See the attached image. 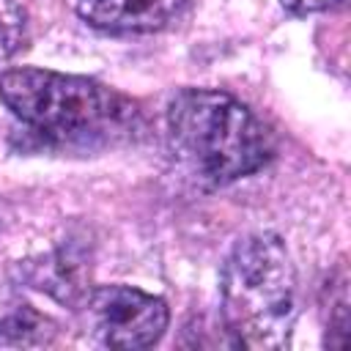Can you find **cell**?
I'll list each match as a JSON object with an SVG mask.
<instances>
[{
  "label": "cell",
  "instance_id": "obj_9",
  "mask_svg": "<svg viewBox=\"0 0 351 351\" xmlns=\"http://www.w3.org/2000/svg\"><path fill=\"white\" fill-rule=\"evenodd\" d=\"M280 3L291 14H315V11H324V8L335 5L337 0H280Z\"/></svg>",
  "mask_w": 351,
  "mask_h": 351
},
{
  "label": "cell",
  "instance_id": "obj_2",
  "mask_svg": "<svg viewBox=\"0 0 351 351\" xmlns=\"http://www.w3.org/2000/svg\"><path fill=\"white\" fill-rule=\"evenodd\" d=\"M222 318L244 348L277 351L296 321V266L277 233L239 239L219 277Z\"/></svg>",
  "mask_w": 351,
  "mask_h": 351
},
{
  "label": "cell",
  "instance_id": "obj_3",
  "mask_svg": "<svg viewBox=\"0 0 351 351\" xmlns=\"http://www.w3.org/2000/svg\"><path fill=\"white\" fill-rule=\"evenodd\" d=\"M0 99L30 129L49 137H88L121 129L134 107L115 90L49 69H11L0 74Z\"/></svg>",
  "mask_w": 351,
  "mask_h": 351
},
{
  "label": "cell",
  "instance_id": "obj_7",
  "mask_svg": "<svg viewBox=\"0 0 351 351\" xmlns=\"http://www.w3.org/2000/svg\"><path fill=\"white\" fill-rule=\"evenodd\" d=\"M22 277L47 293H52L60 302L80 304L90 288L82 285L80 277V263H74L69 255H49L41 261H27L22 263Z\"/></svg>",
  "mask_w": 351,
  "mask_h": 351
},
{
  "label": "cell",
  "instance_id": "obj_4",
  "mask_svg": "<svg viewBox=\"0 0 351 351\" xmlns=\"http://www.w3.org/2000/svg\"><path fill=\"white\" fill-rule=\"evenodd\" d=\"M88 335L104 348H151L167 329V304L129 285H99L80 302Z\"/></svg>",
  "mask_w": 351,
  "mask_h": 351
},
{
  "label": "cell",
  "instance_id": "obj_1",
  "mask_svg": "<svg viewBox=\"0 0 351 351\" xmlns=\"http://www.w3.org/2000/svg\"><path fill=\"white\" fill-rule=\"evenodd\" d=\"M167 137L184 170L206 186L252 176L271 156L263 123L222 90H178L167 104Z\"/></svg>",
  "mask_w": 351,
  "mask_h": 351
},
{
  "label": "cell",
  "instance_id": "obj_5",
  "mask_svg": "<svg viewBox=\"0 0 351 351\" xmlns=\"http://www.w3.org/2000/svg\"><path fill=\"white\" fill-rule=\"evenodd\" d=\"M189 0H74L77 14L107 33H154L173 22Z\"/></svg>",
  "mask_w": 351,
  "mask_h": 351
},
{
  "label": "cell",
  "instance_id": "obj_8",
  "mask_svg": "<svg viewBox=\"0 0 351 351\" xmlns=\"http://www.w3.org/2000/svg\"><path fill=\"white\" fill-rule=\"evenodd\" d=\"M27 30V14L19 0H0V63L16 55V49L25 44Z\"/></svg>",
  "mask_w": 351,
  "mask_h": 351
},
{
  "label": "cell",
  "instance_id": "obj_6",
  "mask_svg": "<svg viewBox=\"0 0 351 351\" xmlns=\"http://www.w3.org/2000/svg\"><path fill=\"white\" fill-rule=\"evenodd\" d=\"M55 321L38 313L33 304L3 296L0 299V343L3 346H49L55 337Z\"/></svg>",
  "mask_w": 351,
  "mask_h": 351
}]
</instances>
